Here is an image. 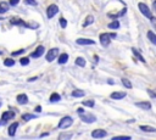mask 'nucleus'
Instances as JSON below:
<instances>
[{
	"instance_id": "36",
	"label": "nucleus",
	"mask_w": 156,
	"mask_h": 140,
	"mask_svg": "<svg viewBox=\"0 0 156 140\" xmlns=\"http://www.w3.org/2000/svg\"><path fill=\"white\" fill-rule=\"evenodd\" d=\"M77 112H78L79 114H82V113L84 112V110H83V108H78V110H77Z\"/></svg>"
},
{
	"instance_id": "37",
	"label": "nucleus",
	"mask_w": 156,
	"mask_h": 140,
	"mask_svg": "<svg viewBox=\"0 0 156 140\" xmlns=\"http://www.w3.org/2000/svg\"><path fill=\"white\" fill-rule=\"evenodd\" d=\"M147 91H149V94L151 95V97H155V94L152 93V90H147Z\"/></svg>"
},
{
	"instance_id": "12",
	"label": "nucleus",
	"mask_w": 156,
	"mask_h": 140,
	"mask_svg": "<svg viewBox=\"0 0 156 140\" xmlns=\"http://www.w3.org/2000/svg\"><path fill=\"white\" fill-rule=\"evenodd\" d=\"M135 106L139 107V108H143V110H150L151 108L150 102H146V101H144V102H136Z\"/></svg>"
},
{
	"instance_id": "5",
	"label": "nucleus",
	"mask_w": 156,
	"mask_h": 140,
	"mask_svg": "<svg viewBox=\"0 0 156 140\" xmlns=\"http://www.w3.org/2000/svg\"><path fill=\"white\" fill-rule=\"evenodd\" d=\"M80 119L83 121V122H85V123H94L95 121H96V118H95V116L94 114H91V113H87V114H80Z\"/></svg>"
},
{
	"instance_id": "18",
	"label": "nucleus",
	"mask_w": 156,
	"mask_h": 140,
	"mask_svg": "<svg viewBox=\"0 0 156 140\" xmlns=\"http://www.w3.org/2000/svg\"><path fill=\"white\" fill-rule=\"evenodd\" d=\"M93 22H94V17H93L91 15H89V16L85 18V21H84V23H83V27H87V26L91 24Z\"/></svg>"
},
{
	"instance_id": "20",
	"label": "nucleus",
	"mask_w": 156,
	"mask_h": 140,
	"mask_svg": "<svg viewBox=\"0 0 156 140\" xmlns=\"http://www.w3.org/2000/svg\"><path fill=\"white\" fill-rule=\"evenodd\" d=\"M139 128H140L141 130H144V131H150V133L156 131V129H155L154 127H149V125H140Z\"/></svg>"
},
{
	"instance_id": "26",
	"label": "nucleus",
	"mask_w": 156,
	"mask_h": 140,
	"mask_svg": "<svg viewBox=\"0 0 156 140\" xmlns=\"http://www.w3.org/2000/svg\"><path fill=\"white\" fill-rule=\"evenodd\" d=\"M83 105L87 107H94L95 102H94V100H87V101H83Z\"/></svg>"
},
{
	"instance_id": "31",
	"label": "nucleus",
	"mask_w": 156,
	"mask_h": 140,
	"mask_svg": "<svg viewBox=\"0 0 156 140\" xmlns=\"http://www.w3.org/2000/svg\"><path fill=\"white\" fill-rule=\"evenodd\" d=\"M130 136H113L112 140H129Z\"/></svg>"
},
{
	"instance_id": "2",
	"label": "nucleus",
	"mask_w": 156,
	"mask_h": 140,
	"mask_svg": "<svg viewBox=\"0 0 156 140\" xmlns=\"http://www.w3.org/2000/svg\"><path fill=\"white\" fill-rule=\"evenodd\" d=\"M57 12H58V7L55 4L49 5V7L46 9V16H48V18H52Z\"/></svg>"
},
{
	"instance_id": "28",
	"label": "nucleus",
	"mask_w": 156,
	"mask_h": 140,
	"mask_svg": "<svg viewBox=\"0 0 156 140\" xmlns=\"http://www.w3.org/2000/svg\"><path fill=\"white\" fill-rule=\"evenodd\" d=\"M4 65L7 66V67H9V66H13V65H15V61H13L12 58H6V60L4 61Z\"/></svg>"
},
{
	"instance_id": "3",
	"label": "nucleus",
	"mask_w": 156,
	"mask_h": 140,
	"mask_svg": "<svg viewBox=\"0 0 156 140\" xmlns=\"http://www.w3.org/2000/svg\"><path fill=\"white\" fill-rule=\"evenodd\" d=\"M138 6H139V10L141 11V13H143L144 16H146V17H149V18L152 16V15H151L150 9H149V7H147V6H146L144 2H139V5H138Z\"/></svg>"
},
{
	"instance_id": "11",
	"label": "nucleus",
	"mask_w": 156,
	"mask_h": 140,
	"mask_svg": "<svg viewBox=\"0 0 156 140\" xmlns=\"http://www.w3.org/2000/svg\"><path fill=\"white\" fill-rule=\"evenodd\" d=\"M27 101H28V97H27L26 94H20V95H17V102H18L20 105H26Z\"/></svg>"
},
{
	"instance_id": "39",
	"label": "nucleus",
	"mask_w": 156,
	"mask_h": 140,
	"mask_svg": "<svg viewBox=\"0 0 156 140\" xmlns=\"http://www.w3.org/2000/svg\"><path fill=\"white\" fill-rule=\"evenodd\" d=\"M108 35H110V38H116V34L115 33H110Z\"/></svg>"
},
{
	"instance_id": "33",
	"label": "nucleus",
	"mask_w": 156,
	"mask_h": 140,
	"mask_svg": "<svg viewBox=\"0 0 156 140\" xmlns=\"http://www.w3.org/2000/svg\"><path fill=\"white\" fill-rule=\"evenodd\" d=\"M60 26H61L62 28H66V26H67V21H66L65 18H61V19H60Z\"/></svg>"
},
{
	"instance_id": "8",
	"label": "nucleus",
	"mask_w": 156,
	"mask_h": 140,
	"mask_svg": "<svg viewBox=\"0 0 156 140\" xmlns=\"http://www.w3.org/2000/svg\"><path fill=\"white\" fill-rule=\"evenodd\" d=\"M76 43L79 44V45H94V44H95L94 40H91V39H84V38H79V39H77Z\"/></svg>"
},
{
	"instance_id": "19",
	"label": "nucleus",
	"mask_w": 156,
	"mask_h": 140,
	"mask_svg": "<svg viewBox=\"0 0 156 140\" xmlns=\"http://www.w3.org/2000/svg\"><path fill=\"white\" fill-rule=\"evenodd\" d=\"M132 51H133V54L136 56V58H139L141 62H145V60H144V57L140 55V51H139V50H136L135 47H133V49H132Z\"/></svg>"
},
{
	"instance_id": "17",
	"label": "nucleus",
	"mask_w": 156,
	"mask_h": 140,
	"mask_svg": "<svg viewBox=\"0 0 156 140\" xmlns=\"http://www.w3.org/2000/svg\"><path fill=\"white\" fill-rule=\"evenodd\" d=\"M147 38L150 39V41H151L152 44H156V35H155V33H154L152 30H149V32H147Z\"/></svg>"
},
{
	"instance_id": "1",
	"label": "nucleus",
	"mask_w": 156,
	"mask_h": 140,
	"mask_svg": "<svg viewBox=\"0 0 156 140\" xmlns=\"http://www.w3.org/2000/svg\"><path fill=\"white\" fill-rule=\"evenodd\" d=\"M72 123H73V119H72V117H68V116H66V117H63L60 122H58V128L60 129H66V128H68V127H71L72 125Z\"/></svg>"
},
{
	"instance_id": "25",
	"label": "nucleus",
	"mask_w": 156,
	"mask_h": 140,
	"mask_svg": "<svg viewBox=\"0 0 156 140\" xmlns=\"http://www.w3.org/2000/svg\"><path fill=\"white\" fill-rule=\"evenodd\" d=\"M72 96L73 97H82V96H84V91H82V90H74L72 93Z\"/></svg>"
},
{
	"instance_id": "35",
	"label": "nucleus",
	"mask_w": 156,
	"mask_h": 140,
	"mask_svg": "<svg viewBox=\"0 0 156 140\" xmlns=\"http://www.w3.org/2000/svg\"><path fill=\"white\" fill-rule=\"evenodd\" d=\"M18 2H20V0H10V1H9V4H10L11 6H16Z\"/></svg>"
},
{
	"instance_id": "21",
	"label": "nucleus",
	"mask_w": 156,
	"mask_h": 140,
	"mask_svg": "<svg viewBox=\"0 0 156 140\" xmlns=\"http://www.w3.org/2000/svg\"><path fill=\"white\" fill-rule=\"evenodd\" d=\"M9 10V4L7 2H0V13H4Z\"/></svg>"
},
{
	"instance_id": "4",
	"label": "nucleus",
	"mask_w": 156,
	"mask_h": 140,
	"mask_svg": "<svg viewBox=\"0 0 156 140\" xmlns=\"http://www.w3.org/2000/svg\"><path fill=\"white\" fill-rule=\"evenodd\" d=\"M100 43L102 46H108V44L111 43V38L108 35V33H102L100 34Z\"/></svg>"
},
{
	"instance_id": "7",
	"label": "nucleus",
	"mask_w": 156,
	"mask_h": 140,
	"mask_svg": "<svg viewBox=\"0 0 156 140\" xmlns=\"http://www.w3.org/2000/svg\"><path fill=\"white\" fill-rule=\"evenodd\" d=\"M57 55H58V49H57V47H54V49L49 50V52L46 54V61L51 62V61H52Z\"/></svg>"
},
{
	"instance_id": "16",
	"label": "nucleus",
	"mask_w": 156,
	"mask_h": 140,
	"mask_svg": "<svg viewBox=\"0 0 156 140\" xmlns=\"http://www.w3.org/2000/svg\"><path fill=\"white\" fill-rule=\"evenodd\" d=\"M61 100V96L57 94V93H52L51 96H50V102H57Z\"/></svg>"
},
{
	"instance_id": "30",
	"label": "nucleus",
	"mask_w": 156,
	"mask_h": 140,
	"mask_svg": "<svg viewBox=\"0 0 156 140\" xmlns=\"http://www.w3.org/2000/svg\"><path fill=\"white\" fill-rule=\"evenodd\" d=\"M20 62H21L22 66H27V65L29 63V58H28V57H23V58L20 60Z\"/></svg>"
},
{
	"instance_id": "10",
	"label": "nucleus",
	"mask_w": 156,
	"mask_h": 140,
	"mask_svg": "<svg viewBox=\"0 0 156 140\" xmlns=\"http://www.w3.org/2000/svg\"><path fill=\"white\" fill-rule=\"evenodd\" d=\"M11 118H13V113L10 112V111H6V112H4L2 116H1V122L5 123L6 121H10Z\"/></svg>"
},
{
	"instance_id": "22",
	"label": "nucleus",
	"mask_w": 156,
	"mask_h": 140,
	"mask_svg": "<svg viewBox=\"0 0 156 140\" xmlns=\"http://www.w3.org/2000/svg\"><path fill=\"white\" fill-rule=\"evenodd\" d=\"M126 11H127V9H123V10H122V11H119L118 13H115V15L110 13V15H108V17H110V18H117V17H119V16H123Z\"/></svg>"
},
{
	"instance_id": "29",
	"label": "nucleus",
	"mask_w": 156,
	"mask_h": 140,
	"mask_svg": "<svg viewBox=\"0 0 156 140\" xmlns=\"http://www.w3.org/2000/svg\"><path fill=\"white\" fill-rule=\"evenodd\" d=\"M122 83H123V85H124L126 88H128V89H130V88H132V84H130V82H129L128 79L123 78V79H122Z\"/></svg>"
},
{
	"instance_id": "23",
	"label": "nucleus",
	"mask_w": 156,
	"mask_h": 140,
	"mask_svg": "<svg viewBox=\"0 0 156 140\" xmlns=\"http://www.w3.org/2000/svg\"><path fill=\"white\" fill-rule=\"evenodd\" d=\"M107 26H108V28H111V29H117V28H119V22H118V21H113V22L108 23Z\"/></svg>"
},
{
	"instance_id": "13",
	"label": "nucleus",
	"mask_w": 156,
	"mask_h": 140,
	"mask_svg": "<svg viewBox=\"0 0 156 140\" xmlns=\"http://www.w3.org/2000/svg\"><path fill=\"white\" fill-rule=\"evenodd\" d=\"M17 127H18V123L17 122H15V123H12L10 127H9V135L10 136H13L15 135V133H16V129H17Z\"/></svg>"
},
{
	"instance_id": "41",
	"label": "nucleus",
	"mask_w": 156,
	"mask_h": 140,
	"mask_svg": "<svg viewBox=\"0 0 156 140\" xmlns=\"http://www.w3.org/2000/svg\"><path fill=\"white\" fill-rule=\"evenodd\" d=\"M1 54H2V52H1V51H0V55H1Z\"/></svg>"
},
{
	"instance_id": "14",
	"label": "nucleus",
	"mask_w": 156,
	"mask_h": 140,
	"mask_svg": "<svg viewBox=\"0 0 156 140\" xmlns=\"http://www.w3.org/2000/svg\"><path fill=\"white\" fill-rule=\"evenodd\" d=\"M68 61V55L67 54H61L60 56H58V60H57V62L60 63V65H63V63H66Z\"/></svg>"
},
{
	"instance_id": "32",
	"label": "nucleus",
	"mask_w": 156,
	"mask_h": 140,
	"mask_svg": "<svg viewBox=\"0 0 156 140\" xmlns=\"http://www.w3.org/2000/svg\"><path fill=\"white\" fill-rule=\"evenodd\" d=\"M24 4H27V5H32V6H35V5H37V1H35V0H24Z\"/></svg>"
},
{
	"instance_id": "27",
	"label": "nucleus",
	"mask_w": 156,
	"mask_h": 140,
	"mask_svg": "<svg viewBox=\"0 0 156 140\" xmlns=\"http://www.w3.org/2000/svg\"><path fill=\"white\" fill-rule=\"evenodd\" d=\"M35 117H37V116H34V114L26 113V114L22 116V119H23V121H29V119H33V118H35Z\"/></svg>"
},
{
	"instance_id": "6",
	"label": "nucleus",
	"mask_w": 156,
	"mask_h": 140,
	"mask_svg": "<svg viewBox=\"0 0 156 140\" xmlns=\"http://www.w3.org/2000/svg\"><path fill=\"white\" fill-rule=\"evenodd\" d=\"M91 136L95 138V139L105 138V136H107V131H106V130H102V129H95V130H93Z\"/></svg>"
},
{
	"instance_id": "15",
	"label": "nucleus",
	"mask_w": 156,
	"mask_h": 140,
	"mask_svg": "<svg viewBox=\"0 0 156 140\" xmlns=\"http://www.w3.org/2000/svg\"><path fill=\"white\" fill-rule=\"evenodd\" d=\"M126 96V93H112L111 94V97L112 99H115V100H121V99H123Z\"/></svg>"
},
{
	"instance_id": "24",
	"label": "nucleus",
	"mask_w": 156,
	"mask_h": 140,
	"mask_svg": "<svg viewBox=\"0 0 156 140\" xmlns=\"http://www.w3.org/2000/svg\"><path fill=\"white\" fill-rule=\"evenodd\" d=\"M76 65L80 66V67H84L85 66V60L83 57H77L76 58Z\"/></svg>"
},
{
	"instance_id": "34",
	"label": "nucleus",
	"mask_w": 156,
	"mask_h": 140,
	"mask_svg": "<svg viewBox=\"0 0 156 140\" xmlns=\"http://www.w3.org/2000/svg\"><path fill=\"white\" fill-rule=\"evenodd\" d=\"M23 52H24V50H23V49H21V50L13 51V52H12V56H18V55H21V54H23Z\"/></svg>"
},
{
	"instance_id": "42",
	"label": "nucleus",
	"mask_w": 156,
	"mask_h": 140,
	"mask_svg": "<svg viewBox=\"0 0 156 140\" xmlns=\"http://www.w3.org/2000/svg\"><path fill=\"white\" fill-rule=\"evenodd\" d=\"M0 106H1V102H0Z\"/></svg>"
},
{
	"instance_id": "38",
	"label": "nucleus",
	"mask_w": 156,
	"mask_h": 140,
	"mask_svg": "<svg viewBox=\"0 0 156 140\" xmlns=\"http://www.w3.org/2000/svg\"><path fill=\"white\" fill-rule=\"evenodd\" d=\"M40 111H41V107H40V106L35 107V112H40Z\"/></svg>"
},
{
	"instance_id": "40",
	"label": "nucleus",
	"mask_w": 156,
	"mask_h": 140,
	"mask_svg": "<svg viewBox=\"0 0 156 140\" xmlns=\"http://www.w3.org/2000/svg\"><path fill=\"white\" fill-rule=\"evenodd\" d=\"M38 77H33V78H29V82H33V80H37Z\"/></svg>"
},
{
	"instance_id": "9",
	"label": "nucleus",
	"mask_w": 156,
	"mask_h": 140,
	"mask_svg": "<svg viewBox=\"0 0 156 140\" xmlns=\"http://www.w3.org/2000/svg\"><path fill=\"white\" fill-rule=\"evenodd\" d=\"M44 50H45V49H44V46H41V45H40V46H38V47L35 49V51H34V52H33L30 56H32V57H34V58L40 57V56L44 54Z\"/></svg>"
}]
</instances>
